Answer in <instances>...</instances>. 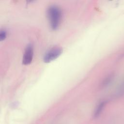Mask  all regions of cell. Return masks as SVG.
<instances>
[{"instance_id":"obj_1","label":"cell","mask_w":124,"mask_h":124,"mask_svg":"<svg viewBox=\"0 0 124 124\" xmlns=\"http://www.w3.org/2000/svg\"><path fill=\"white\" fill-rule=\"evenodd\" d=\"M47 16L51 28L53 30L57 29L62 18L61 9L57 6L51 5L47 9Z\"/></svg>"},{"instance_id":"obj_2","label":"cell","mask_w":124,"mask_h":124,"mask_svg":"<svg viewBox=\"0 0 124 124\" xmlns=\"http://www.w3.org/2000/svg\"><path fill=\"white\" fill-rule=\"evenodd\" d=\"M62 53V49L59 46H55L48 50L44 56V61L49 62L57 58Z\"/></svg>"},{"instance_id":"obj_3","label":"cell","mask_w":124,"mask_h":124,"mask_svg":"<svg viewBox=\"0 0 124 124\" xmlns=\"http://www.w3.org/2000/svg\"><path fill=\"white\" fill-rule=\"evenodd\" d=\"M33 56V48L31 45H28L25 50L23 56L22 63L24 65L30 64L32 60Z\"/></svg>"},{"instance_id":"obj_4","label":"cell","mask_w":124,"mask_h":124,"mask_svg":"<svg viewBox=\"0 0 124 124\" xmlns=\"http://www.w3.org/2000/svg\"><path fill=\"white\" fill-rule=\"evenodd\" d=\"M106 104H107L106 101H102L98 104V105L97 106V107H96V108L94 111V113L93 114L94 118H96L100 116V115L101 114V112H102L104 107H105Z\"/></svg>"},{"instance_id":"obj_5","label":"cell","mask_w":124,"mask_h":124,"mask_svg":"<svg viewBox=\"0 0 124 124\" xmlns=\"http://www.w3.org/2000/svg\"><path fill=\"white\" fill-rule=\"evenodd\" d=\"M6 32L4 30H1L0 32V40L2 41L6 38Z\"/></svg>"}]
</instances>
